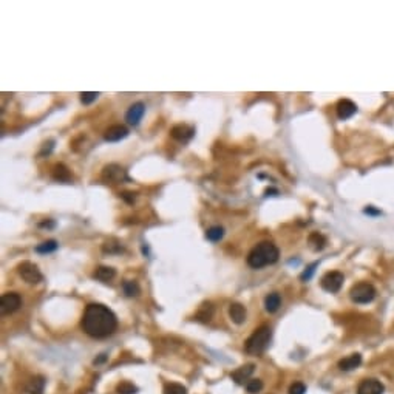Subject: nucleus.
<instances>
[{
    "mask_svg": "<svg viewBox=\"0 0 394 394\" xmlns=\"http://www.w3.org/2000/svg\"><path fill=\"white\" fill-rule=\"evenodd\" d=\"M81 326L85 334L93 338H105L118 328V318L109 306L101 303H90L85 308Z\"/></svg>",
    "mask_w": 394,
    "mask_h": 394,
    "instance_id": "1",
    "label": "nucleus"
},
{
    "mask_svg": "<svg viewBox=\"0 0 394 394\" xmlns=\"http://www.w3.org/2000/svg\"><path fill=\"white\" fill-rule=\"evenodd\" d=\"M280 251L271 241H261L257 246L252 248L248 255V264L252 269H261L264 266H269L279 261Z\"/></svg>",
    "mask_w": 394,
    "mask_h": 394,
    "instance_id": "2",
    "label": "nucleus"
},
{
    "mask_svg": "<svg viewBox=\"0 0 394 394\" xmlns=\"http://www.w3.org/2000/svg\"><path fill=\"white\" fill-rule=\"evenodd\" d=\"M271 338H272L271 328L263 325L258 329H255V331L252 333V336L246 340V343H244V349H246L248 354L258 356V354L263 353L266 348H268Z\"/></svg>",
    "mask_w": 394,
    "mask_h": 394,
    "instance_id": "3",
    "label": "nucleus"
},
{
    "mask_svg": "<svg viewBox=\"0 0 394 394\" xmlns=\"http://www.w3.org/2000/svg\"><path fill=\"white\" fill-rule=\"evenodd\" d=\"M349 297L351 300L357 305H366L369 302L374 300L376 297V287L372 286L371 283H366V281H362V283H357L351 287L349 291Z\"/></svg>",
    "mask_w": 394,
    "mask_h": 394,
    "instance_id": "4",
    "label": "nucleus"
},
{
    "mask_svg": "<svg viewBox=\"0 0 394 394\" xmlns=\"http://www.w3.org/2000/svg\"><path fill=\"white\" fill-rule=\"evenodd\" d=\"M102 181L107 184H121L129 181V175L119 164H109L102 170Z\"/></svg>",
    "mask_w": 394,
    "mask_h": 394,
    "instance_id": "5",
    "label": "nucleus"
},
{
    "mask_svg": "<svg viewBox=\"0 0 394 394\" xmlns=\"http://www.w3.org/2000/svg\"><path fill=\"white\" fill-rule=\"evenodd\" d=\"M17 271H19V275L22 277V279L27 283H29V284H37V283H40L42 280H44V275H42V272L39 271V268H37L34 263H31V261L20 263Z\"/></svg>",
    "mask_w": 394,
    "mask_h": 394,
    "instance_id": "6",
    "label": "nucleus"
},
{
    "mask_svg": "<svg viewBox=\"0 0 394 394\" xmlns=\"http://www.w3.org/2000/svg\"><path fill=\"white\" fill-rule=\"evenodd\" d=\"M343 281H345V277L342 272L338 271H331V272H326L323 275V279L320 281L322 287L326 291V292H331V294H336L342 289L343 286Z\"/></svg>",
    "mask_w": 394,
    "mask_h": 394,
    "instance_id": "7",
    "label": "nucleus"
},
{
    "mask_svg": "<svg viewBox=\"0 0 394 394\" xmlns=\"http://www.w3.org/2000/svg\"><path fill=\"white\" fill-rule=\"evenodd\" d=\"M22 306V299L17 292H6L0 297V311L2 315H9L16 312Z\"/></svg>",
    "mask_w": 394,
    "mask_h": 394,
    "instance_id": "8",
    "label": "nucleus"
},
{
    "mask_svg": "<svg viewBox=\"0 0 394 394\" xmlns=\"http://www.w3.org/2000/svg\"><path fill=\"white\" fill-rule=\"evenodd\" d=\"M170 135H172L173 140L179 141V142H187L190 141L195 135V129L190 127L187 124H178L175 125L172 130H170Z\"/></svg>",
    "mask_w": 394,
    "mask_h": 394,
    "instance_id": "9",
    "label": "nucleus"
},
{
    "mask_svg": "<svg viewBox=\"0 0 394 394\" xmlns=\"http://www.w3.org/2000/svg\"><path fill=\"white\" fill-rule=\"evenodd\" d=\"M144 113H145V105L142 102H135L133 105H130L129 110H127L125 121L130 125H138L141 122Z\"/></svg>",
    "mask_w": 394,
    "mask_h": 394,
    "instance_id": "10",
    "label": "nucleus"
},
{
    "mask_svg": "<svg viewBox=\"0 0 394 394\" xmlns=\"http://www.w3.org/2000/svg\"><path fill=\"white\" fill-rule=\"evenodd\" d=\"M383 385L376 379H365L360 382L357 394H383Z\"/></svg>",
    "mask_w": 394,
    "mask_h": 394,
    "instance_id": "11",
    "label": "nucleus"
},
{
    "mask_svg": "<svg viewBox=\"0 0 394 394\" xmlns=\"http://www.w3.org/2000/svg\"><path fill=\"white\" fill-rule=\"evenodd\" d=\"M253 371H255V365L253 364H248V365H243L240 366L238 369H235L230 374L232 380L238 383V385H243V383H248L251 376L253 374Z\"/></svg>",
    "mask_w": 394,
    "mask_h": 394,
    "instance_id": "12",
    "label": "nucleus"
},
{
    "mask_svg": "<svg viewBox=\"0 0 394 394\" xmlns=\"http://www.w3.org/2000/svg\"><path fill=\"white\" fill-rule=\"evenodd\" d=\"M336 110H337V116L340 119H349L351 116L356 114L357 105L349 99H342V101H338Z\"/></svg>",
    "mask_w": 394,
    "mask_h": 394,
    "instance_id": "13",
    "label": "nucleus"
},
{
    "mask_svg": "<svg viewBox=\"0 0 394 394\" xmlns=\"http://www.w3.org/2000/svg\"><path fill=\"white\" fill-rule=\"evenodd\" d=\"M129 135V130H127V127L124 125H112L109 127L107 130H105V141H109V142H118L121 140H124V138Z\"/></svg>",
    "mask_w": 394,
    "mask_h": 394,
    "instance_id": "14",
    "label": "nucleus"
},
{
    "mask_svg": "<svg viewBox=\"0 0 394 394\" xmlns=\"http://www.w3.org/2000/svg\"><path fill=\"white\" fill-rule=\"evenodd\" d=\"M229 315H230L233 323L241 325V323L246 322V308H244L241 303H232L229 306Z\"/></svg>",
    "mask_w": 394,
    "mask_h": 394,
    "instance_id": "15",
    "label": "nucleus"
},
{
    "mask_svg": "<svg viewBox=\"0 0 394 394\" xmlns=\"http://www.w3.org/2000/svg\"><path fill=\"white\" fill-rule=\"evenodd\" d=\"M114 275H116V271L113 268H110V266H99L98 269L94 271L93 277L96 280H99L102 283H109L114 279Z\"/></svg>",
    "mask_w": 394,
    "mask_h": 394,
    "instance_id": "16",
    "label": "nucleus"
},
{
    "mask_svg": "<svg viewBox=\"0 0 394 394\" xmlns=\"http://www.w3.org/2000/svg\"><path fill=\"white\" fill-rule=\"evenodd\" d=\"M360 364H362V356L356 353V354H351V356L340 360L338 362V368L342 371H351V369L357 368Z\"/></svg>",
    "mask_w": 394,
    "mask_h": 394,
    "instance_id": "17",
    "label": "nucleus"
},
{
    "mask_svg": "<svg viewBox=\"0 0 394 394\" xmlns=\"http://www.w3.org/2000/svg\"><path fill=\"white\" fill-rule=\"evenodd\" d=\"M44 390H45V379L42 376L33 377L27 385L28 394H44Z\"/></svg>",
    "mask_w": 394,
    "mask_h": 394,
    "instance_id": "18",
    "label": "nucleus"
},
{
    "mask_svg": "<svg viewBox=\"0 0 394 394\" xmlns=\"http://www.w3.org/2000/svg\"><path fill=\"white\" fill-rule=\"evenodd\" d=\"M281 306V297L279 292H272L264 299V308L268 312H275L279 311V308Z\"/></svg>",
    "mask_w": 394,
    "mask_h": 394,
    "instance_id": "19",
    "label": "nucleus"
},
{
    "mask_svg": "<svg viewBox=\"0 0 394 394\" xmlns=\"http://www.w3.org/2000/svg\"><path fill=\"white\" fill-rule=\"evenodd\" d=\"M53 178H55L56 181H59V183H70L71 173L63 164H57L55 167V170H53Z\"/></svg>",
    "mask_w": 394,
    "mask_h": 394,
    "instance_id": "20",
    "label": "nucleus"
},
{
    "mask_svg": "<svg viewBox=\"0 0 394 394\" xmlns=\"http://www.w3.org/2000/svg\"><path fill=\"white\" fill-rule=\"evenodd\" d=\"M308 243H310V246L312 251H322L325 248V244H326V238L322 235V233H318V232H312L310 238H308Z\"/></svg>",
    "mask_w": 394,
    "mask_h": 394,
    "instance_id": "21",
    "label": "nucleus"
},
{
    "mask_svg": "<svg viewBox=\"0 0 394 394\" xmlns=\"http://www.w3.org/2000/svg\"><path fill=\"white\" fill-rule=\"evenodd\" d=\"M212 315H214V306H212V303H204L203 306L199 308V311L197 312L195 318L199 322H210V318Z\"/></svg>",
    "mask_w": 394,
    "mask_h": 394,
    "instance_id": "22",
    "label": "nucleus"
},
{
    "mask_svg": "<svg viewBox=\"0 0 394 394\" xmlns=\"http://www.w3.org/2000/svg\"><path fill=\"white\" fill-rule=\"evenodd\" d=\"M122 291L127 297H138L141 292L140 284H138L135 280H125L122 283Z\"/></svg>",
    "mask_w": 394,
    "mask_h": 394,
    "instance_id": "23",
    "label": "nucleus"
},
{
    "mask_svg": "<svg viewBox=\"0 0 394 394\" xmlns=\"http://www.w3.org/2000/svg\"><path fill=\"white\" fill-rule=\"evenodd\" d=\"M59 248V244L56 240H48V241H44L42 244H39V246L36 248V252L37 253H51V252H55L56 249Z\"/></svg>",
    "mask_w": 394,
    "mask_h": 394,
    "instance_id": "24",
    "label": "nucleus"
},
{
    "mask_svg": "<svg viewBox=\"0 0 394 394\" xmlns=\"http://www.w3.org/2000/svg\"><path fill=\"white\" fill-rule=\"evenodd\" d=\"M223 235H225V229H223L221 226H214V227H209L206 230V238L209 241H214V243L220 241L223 238Z\"/></svg>",
    "mask_w": 394,
    "mask_h": 394,
    "instance_id": "25",
    "label": "nucleus"
},
{
    "mask_svg": "<svg viewBox=\"0 0 394 394\" xmlns=\"http://www.w3.org/2000/svg\"><path fill=\"white\" fill-rule=\"evenodd\" d=\"M164 394H187V390H186V387L181 385V383L170 382V383H166Z\"/></svg>",
    "mask_w": 394,
    "mask_h": 394,
    "instance_id": "26",
    "label": "nucleus"
},
{
    "mask_svg": "<svg viewBox=\"0 0 394 394\" xmlns=\"http://www.w3.org/2000/svg\"><path fill=\"white\" fill-rule=\"evenodd\" d=\"M116 393L118 394H136L138 388L130 382H122L118 385V388H116Z\"/></svg>",
    "mask_w": 394,
    "mask_h": 394,
    "instance_id": "27",
    "label": "nucleus"
},
{
    "mask_svg": "<svg viewBox=\"0 0 394 394\" xmlns=\"http://www.w3.org/2000/svg\"><path fill=\"white\" fill-rule=\"evenodd\" d=\"M263 390V382L260 379H252L246 383V391L249 394H257Z\"/></svg>",
    "mask_w": 394,
    "mask_h": 394,
    "instance_id": "28",
    "label": "nucleus"
},
{
    "mask_svg": "<svg viewBox=\"0 0 394 394\" xmlns=\"http://www.w3.org/2000/svg\"><path fill=\"white\" fill-rule=\"evenodd\" d=\"M98 96H99V93H96V91H85L81 94V101H82V104L88 105L98 99Z\"/></svg>",
    "mask_w": 394,
    "mask_h": 394,
    "instance_id": "29",
    "label": "nucleus"
},
{
    "mask_svg": "<svg viewBox=\"0 0 394 394\" xmlns=\"http://www.w3.org/2000/svg\"><path fill=\"white\" fill-rule=\"evenodd\" d=\"M306 393V387H305V383L302 382H295L291 385L289 388V394H305Z\"/></svg>",
    "mask_w": 394,
    "mask_h": 394,
    "instance_id": "30",
    "label": "nucleus"
},
{
    "mask_svg": "<svg viewBox=\"0 0 394 394\" xmlns=\"http://www.w3.org/2000/svg\"><path fill=\"white\" fill-rule=\"evenodd\" d=\"M317 266H318L317 263H312L311 266H308V268H306V271H305V272L302 274V277H300V279H302L303 281H306V280H310V279H311V277H312V274L315 272V268H317Z\"/></svg>",
    "mask_w": 394,
    "mask_h": 394,
    "instance_id": "31",
    "label": "nucleus"
},
{
    "mask_svg": "<svg viewBox=\"0 0 394 394\" xmlns=\"http://www.w3.org/2000/svg\"><path fill=\"white\" fill-rule=\"evenodd\" d=\"M135 195H136V194H132V192H124V194H122L121 197H122V199L127 201V203H130V204H132L133 201H135V198H136Z\"/></svg>",
    "mask_w": 394,
    "mask_h": 394,
    "instance_id": "32",
    "label": "nucleus"
},
{
    "mask_svg": "<svg viewBox=\"0 0 394 394\" xmlns=\"http://www.w3.org/2000/svg\"><path fill=\"white\" fill-rule=\"evenodd\" d=\"M105 360H107V354H101L99 359H94V365H99V364H102V362H105Z\"/></svg>",
    "mask_w": 394,
    "mask_h": 394,
    "instance_id": "33",
    "label": "nucleus"
},
{
    "mask_svg": "<svg viewBox=\"0 0 394 394\" xmlns=\"http://www.w3.org/2000/svg\"><path fill=\"white\" fill-rule=\"evenodd\" d=\"M365 214H371V215H377V214H380L379 210H374L372 207H368V209H365Z\"/></svg>",
    "mask_w": 394,
    "mask_h": 394,
    "instance_id": "34",
    "label": "nucleus"
},
{
    "mask_svg": "<svg viewBox=\"0 0 394 394\" xmlns=\"http://www.w3.org/2000/svg\"><path fill=\"white\" fill-rule=\"evenodd\" d=\"M53 226H55V223H53V221L51 223H47V221L45 223H40V227H53Z\"/></svg>",
    "mask_w": 394,
    "mask_h": 394,
    "instance_id": "35",
    "label": "nucleus"
}]
</instances>
